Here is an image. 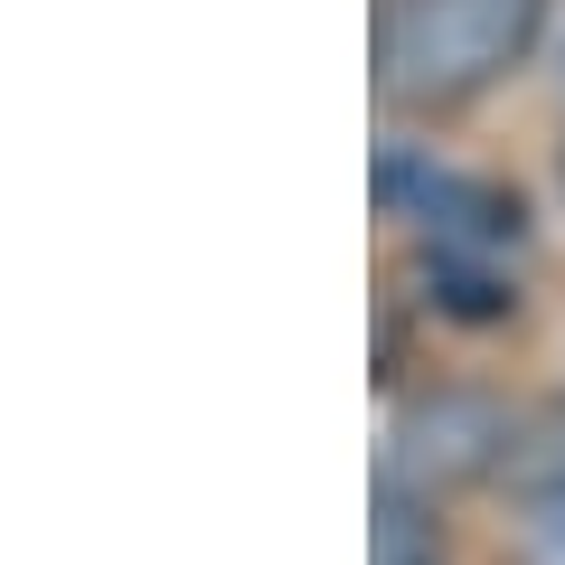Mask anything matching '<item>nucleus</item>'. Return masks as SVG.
Here are the masks:
<instances>
[{
    "instance_id": "obj_1",
    "label": "nucleus",
    "mask_w": 565,
    "mask_h": 565,
    "mask_svg": "<svg viewBox=\"0 0 565 565\" xmlns=\"http://www.w3.org/2000/svg\"><path fill=\"white\" fill-rule=\"evenodd\" d=\"M537 29V0H396L377 29V85L396 104H462Z\"/></svg>"
},
{
    "instance_id": "obj_2",
    "label": "nucleus",
    "mask_w": 565,
    "mask_h": 565,
    "mask_svg": "<svg viewBox=\"0 0 565 565\" xmlns=\"http://www.w3.org/2000/svg\"><path fill=\"white\" fill-rule=\"evenodd\" d=\"M490 452H500V415L444 396V405H415V415L396 424V444H386V481L415 490V500H444L452 481L490 471Z\"/></svg>"
},
{
    "instance_id": "obj_3",
    "label": "nucleus",
    "mask_w": 565,
    "mask_h": 565,
    "mask_svg": "<svg viewBox=\"0 0 565 565\" xmlns=\"http://www.w3.org/2000/svg\"><path fill=\"white\" fill-rule=\"evenodd\" d=\"M367 556L377 565H444V527H434V500L377 481V527H367Z\"/></svg>"
},
{
    "instance_id": "obj_4",
    "label": "nucleus",
    "mask_w": 565,
    "mask_h": 565,
    "mask_svg": "<svg viewBox=\"0 0 565 565\" xmlns=\"http://www.w3.org/2000/svg\"><path fill=\"white\" fill-rule=\"evenodd\" d=\"M527 565H565V462L546 471V490L527 500V537H519Z\"/></svg>"
}]
</instances>
